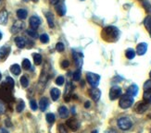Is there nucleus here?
<instances>
[{
	"label": "nucleus",
	"mask_w": 151,
	"mask_h": 133,
	"mask_svg": "<svg viewBox=\"0 0 151 133\" xmlns=\"http://www.w3.org/2000/svg\"><path fill=\"white\" fill-rule=\"evenodd\" d=\"M49 104V102H48V99L45 98V97H43L40 102H39V106H40V109L41 111H45L47 108V106Z\"/></svg>",
	"instance_id": "a211bd4d"
},
{
	"label": "nucleus",
	"mask_w": 151,
	"mask_h": 133,
	"mask_svg": "<svg viewBox=\"0 0 151 133\" xmlns=\"http://www.w3.org/2000/svg\"><path fill=\"white\" fill-rule=\"evenodd\" d=\"M91 133H98V131L97 130H94V131H92Z\"/></svg>",
	"instance_id": "de8ad7c7"
},
{
	"label": "nucleus",
	"mask_w": 151,
	"mask_h": 133,
	"mask_svg": "<svg viewBox=\"0 0 151 133\" xmlns=\"http://www.w3.org/2000/svg\"><path fill=\"white\" fill-rule=\"evenodd\" d=\"M118 127L122 130H128L133 127V122L129 117H121L118 120Z\"/></svg>",
	"instance_id": "20e7f679"
},
{
	"label": "nucleus",
	"mask_w": 151,
	"mask_h": 133,
	"mask_svg": "<svg viewBox=\"0 0 151 133\" xmlns=\"http://www.w3.org/2000/svg\"><path fill=\"white\" fill-rule=\"evenodd\" d=\"M39 38H40V41L43 44H47L49 41V37H48V35L47 34V33H44V34H42Z\"/></svg>",
	"instance_id": "473e14b6"
},
{
	"label": "nucleus",
	"mask_w": 151,
	"mask_h": 133,
	"mask_svg": "<svg viewBox=\"0 0 151 133\" xmlns=\"http://www.w3.org/2000/svg\"><path fill=\"white\" fill-rule=\"evenodd\" d=\"M49 2H50L51 5L56 6V5H58V3H60V0H49Z\"/></svg>",
	"instance_id": "37998d69"
},
{
	"label": "nucleus",
	"mask_w": 151,
	"mask_h": 133,
	"mask_svg": "<svg viewBox=\"0 0 151 133\" xmlns=\"http://www.w3.org/2000/svg\"><path fill=\"white\" fill-rule=\"evenodd\" d=\"M6 83L9 84V88H13L14 87V81H13V79L12 78H10V77H6Z\"/></svg>",
	"instance_id": "4c0bfd02"
},
{
	"label": "nucleus",
	"mask_w": 151,
	"mask_h": 133,
	"mask_svg": "<svg viewBox=\"0 0 151 133\" xmlns=\"http://www.w3.org/2000/svg\"><path fill=\"white\" fill-rule=\"evenodd\" d=\"M82 1H83V0H82Z\"/></svg>",
	"instance_id": "864d4df0"
},
{
	"label": "nucleus",
	"mask_w": 151,
	"mask_h": 133,
	"mask_svg": "<svg viewBox=\"0 0 151 133\" xmlns=\"http://www.w3.org/2000/svg\"><path fill=\"white\" fill-rule=\"evenodd\" d=\"M24 107H25V104H24V102H23V101H19V104H17V106H16V110H17L19 113H21V112L23 111Z\"/></svg>",
	"instance_id": "2f4dec72"
},
{
	"label": "nucleus",
	"mask_w": 151,
	"mask_h": 133,
	"mask_svg": "<svg viewBox=\"0 0 151 133\" xmlns=\"http://www.w3.org/2000/svg\"><path fill=\"white\" fill-rule=\"evenodd\" d=\"M67 126L71 131H77L79 129V123L75 118L69 119V120L67 121Z\"/></svg>",
	"instance_id": "9b49d317"
},
{
	"label": "nucleus",
	"mask_w": 151,
	"mask_h": 133,
	"mask_svg": "<svg viewBox=\"0 0 151 133\" xmlns=\"http://www.w3.org/2000/svg\"><path fill=\"white\" fill-rule=\"evenodd\" d=\"M135 55H136V53L133 48H129V49H127L125 51V56L129 59V60H132V59H134Z\"/></svg>",
	"instance_id": "393cba45"
},
{
	"label": "nucleus",
	"mask_w": 151,
	"mask_h": 133,
	"mask_svg": "<svg viewBox=\"0 0 151 133\" xmlns=\"http://www.w3.org/2000/svg\"><path fill=\"white\" fill-rule=\"evenodd\" d=\"M81 79V70L78 69L73 73V79L74 81H79Z\"/></svg>",
	"instance_id": "e433bc0d"
},
{
	"label": "nucleus",
	"mask_w": 151,
	"mask_h": 133,
	"mask_svg": "<svg viewBox=\"0 0 151 133\" xmlns=\"http://www.w3.org/2000/svg\"><path fill=\"white\" fill-rule=\"evenodd\" d=\"M24 27V24L22 21H17L14 23V25L11 27V32L12 33H17L19 31H21Z\"/></svg>",
	"instance_id": "4468645a"
},
{
	"label": "nucleus",
	"mask_w": 151,
	"mask_h": 133,
	"mask_svg": "<svg viewBox=\"0 0 151 133\" xmlns=\"http://www.w3.org/2000/svg\"><path fill=\"white\" fill-rule=\"evenodd\" d=\"M10 71L12 74H14L16 76L19 75L21 74V72H22V69H21V66H19L18 64H14V65H12L10 66Z\"/></svg>",
	"instance_id": "4be33fe9"
},
{
	"label": "nucleus",
	"mask_w": 151,
	"mask_h": 133,
	"mask_svg": "<svg viewBox=\"0 0 151 133\" xmlns=\"http://www.w3.org/2000/svg\"><path fill=\"white\" fill-rule=\"evenodd\" d=\"M1 4H2V0H0V6H1Z\"/></svg>",
	"instance_id": "8fccbe9b"
},
{
	"label": "nucleus",
	"mask_w": 151,
	"mask_h": 133,
	"mask_svg": "<svg viewBox=\"0 0 151 133\" xmlns=\"http://www.w3.org/2000/svg\"><path fill=\"white\" fill-rule=\"evenodd\" d=\"M47 121L49 123V124H53L55 122V115L52 114V113H48L47 114Z\"/></svg>",
	"instance_id": "c85d7f7f"
},
{
	"label": "nucleus",
	"mask_w": 151,
	"mask_h": 133,
	"mask_svg": "<svg viewBox=\"0 0 151 133\" xmlns=\"http://www.w3.org/2000/svg\"><path fill=\"white\" fill-rule=\"evenodd\" d=\"M41 24V19L37 16H32L30 18V26L32 30H36Z\"/></svg>",
	"instance_id": "9d476101"
},
{
	"label": "nucleus",
	"mask_w": 151,
	"mask_h": 133,
	"mask_svg": "<svg viewBox=\"0 0 151 133\" xmlns=\"http://www.w3.org/2000/svg\"><path fill=\"white\" fill-rule=\"evenodd\" d=\"M134 104V97L128 95L127 94H123L120 97L119 105L122 109H128Z\"/></svg>",
	"instance_id": "f03ea898"
},
{
	"label": "nucleus",
	"mask_w": 151,
	"mask_h": 133,
	"mask_svg": "<svg viewBox=\"0 0 151 133\" xmlns=\"http://www.w3.org/2000/svg\"><path fill=\"white\" fill-rule=\"evenodd\" d=\"M50 95H51V98H52L53 101H57V100L60 98V91L58 90V89H57V88L51 89Z\"/></svg>",
	"instance_id": "6ab92c4d"
},
{
	"label": "nucleus",
	"mask_w": 151,
	"mask_h": 133,
	"mask_svg": "<svg viewBox=\"0 0 151 133\" xmlns=\"http://www.w3.org/2000/svg\"><path fill=\"white\" fill-rule=\"evenodd\" d=\"M26 33H27L31 38H34V39L38 38V33L35 30H27L26 31Z\"/></svg>",
	"instance_id": "c756f323"
},
{
	"label": "nucleus",
	"mask_w": 151,
	"mask_h": 133,
	"mask_svg": "<svg viewBox=\"0 0 151 133\" xmlns=\"http://www.w3.org/2000/svg\"><path fill=\"white\" fill-rule=\"evenodd\" d=\"M86 79H87V82L92 86V88H96L100 82V76L96 74V73L87 72Z\"/></svg>",
	"instance_id": "7ed1b4c3"
},
{
	"label": "nucleus",
	"mask_w": 151,
	"mask_h": 133,
	"mask_svg": "<svg viewBox=\"0 0 151 133\" xmlns=\"http://www.w3.org/2000/svg\"><path fill=\"white\" fill-rule=\"evenodd\" d=\"M58 114H60V117L66 118L69 116V110H68V108L66 107V106L62 105V106H60V108H58Z\"/></svg>",
	"instance_id": "aec40b11"
},
{
	"label": "nucleus",
	"mask_w": 151,
	"mask_h": 133,
	"mask_svg": "<svg viewBox=\"0 0 151 133\" xmlns=\"http://www.w3.org/2000/svg\"><path fill=\"white\" fill-rule=\"evenodd\" d=\"M144 25H145L147 31H148L149 35L151 37V17L150 16H147L145 19V21H144Z\"/></svg>",
	"instance_id": "5701e85b"
},
{
	"label": "nucleus",
	"mask_w": 151,
	"mask_h": 133,
	"mask_svg": "<svg viewBox=\"0 0 151 133\" xmlns=\"http://www.w3.org/2000/svg\"><path fill=\"white\" fill-rule=\"evenodd\" d=\"M23 1H24V2H29L30 0H23ZM32 1H35V2H37L38 0H32Z\"/></svg>",
	"instance_id": "49530a36"
},
{
	"label": "nucleus",
	"mask_w": 151,
	"mask_h": 133,
	"mask_svg": "<svg viewBox=\"0 0 151 133\" xmlns=\"http://www.w3.org/2000/svg\"><path fill=\"white\" fill-rule=\"evenodd\" d=\"M32 57H34V62L36 66H39L41 63H42V56L40 54H37V53H35V54L32 55Z\"/></svg>",
	"instance_id": "bb28decb"
},
{
	"label": "nucleus",
	"mask_w": 151,
	"mask_h": 133,
	"mask_svg": "<svg viewBox=\"0 0 151 133\" xmlns=\"http://www.w3.org/2000/svg\"><path fill=\"white\" fill-rule=\"evenodd\" d=\"M8 19H9V13L6 9H2L0 11V24L6 25L8 22Z\"/></svg>",
	"instance_id": "ddd939ff"
},
{
	"label": "nucleus",
	"mask_w": 151,
	"mask_h": 133,
	"mask_svg": "<svg viewBox=\"0 0 151 133\" xmlns=\"http://www.w3.org/2000/svg\"><path fill=\"white\" fill-rule=\"evenodd\" d=\"M0 133H9L8 130H6V129H3V128H1L0 129Z\"/></svg>",
	"instance_id": "c03bdc74"
},
{
	"label": "nucleus",
	"mask_w": 151,
	"mask_h": 133,
	"mask_svg": "<svg viewBox=\"0 0 151 133\" xmlns=\"http://www.w3.org/2000/svg\"><path fill=\"white\" fill-rule=\"evenodd\" d=\"M149 104L150 103H147L146 101H144V100L139 103H137V104L135 105V112L138 113V114H143V113H145L149 107Z\"/></svg>",
	"instance_id": "423d86ee"
},
{
	"label": "nucleus",
	"mask_w": 151,
	"mask_h": 133,
	"mask_svg": "<svg viewBox=\"0 0 151 133\" xmlns=\"http://www.w3.org/2000/svg\"><path fill=\"white\" fill-rule=\"evenodd\" d=\"M84 107L85 108H88V107H90V102H86L84 104Z\"/></svg>",
	"instance_id": "a18cd8bd"
},
{
	"label": "nucleus",
	"mask_w": 151,
	"mask_h": 133,
	"mask_svg": "<svg viewBox=\"0 0 151 133\" xmlns=\"http://www.w3.org/2000/svg\"><path fill=\"white\" fill-rule=\"evenodd\" d=\"M27 15H28L27 10L22 9L17 10V16L19 19H25L26 18H27Z\"/></svg>",
	"instance_id": "b1692460"
},
{
	"label": "nucleus",
	"mask_w": 151,
	"mask_h": 133,
	"mask_svg": "<svg viewBox=\"0 0 151 133\" xmlns=\"http://www.w3.org/2000/svg\"><path fill=\"white\" fill-rule=\"evenodd\" d=\"M69 66H70V62H69L68 60H64V61H62L61 66H62L63 69H67Z\"/></svg>",
	"instance_id": "79ce46f5"
},
{
	"label": "nucleus",
	"mask_w": 151,
	"mask_h": 133,
	"mask_svg": "<svg viewBox=\"0 0 151 133\" xmlns=\"http://www.w3.org/2000/svg\"><path fill=\"white\" fill-rule=\"evenodd\" d=\"M122 95V90L119 86H112L109 90V99L111 101L120 98Z\"/></svg>",
	"instance_id": "39448f33"
},
{
	"label": "nucleus",
	"mask_w": 151,
	"mask_h": 133,
	"mask_svg": "<svg viewBox=\"0 0 151 133\" xmlns=\"http://www.w3.org/2000/svg\"><path fill=\"white\" fill-rule=\"evenodd\" d=\"M89 95L95 102H97L101 97V91L97 88H92L89 90Z\"/></svg>",
	"instance_id": "0eeeda50"
},
{
	"label": "nucleus",
	"mask_w": 151,
	"mask_h": 133,
	"mask_svg": "<svg viewBox=\"0 0 151 133\" xmlns=\"http://www.w3.org/2000/svg\"><path fill=\"white\" fill-rule=\"evenodd\" d=\"M73 58H74V62H75V65L76 66H78L79 69H81L82 68V66H83V54L82 53H77V52H73Z\"/></svg>",
	"instance_id": "6e6552de"
},
{
	"label": "nucleus",
	"mask_w": 151,
	"mask_h": 133,
	"mask_svg": "<svg viewBox=\"0 0 151 133\" xmlns=\"http://www.w3.org/2000/svg\"><path fill=\"white\" fill-rule=\"evenodd\" d=\"M101 35L106 42L114 43L120 38V31L115 26H107L103 29Z\"/></svg>",
	"instance_id": "f257e3e1"
},
{
	"label": "nucleus",
	"mask_w": 151,
	"mask_h": 133,
	"mask_svg": "<svg viewBox=\"0 0 151 133\" xmlns=\"http://www.w3.org/2000/svg\"><path fill=\"white\" fill-rule=\"evenodd\" d=\"M58 132L60 133H68V129L66 128V126L63 125V124H60L58 126Z\"/></svg>",
	"instance_id": "f704fd0d"
},
{
	"label": "nucleus",
	"mask_w": 151,
	"mask_h": 133,
	"mask_svg": "<svg viewBox=\"0 0 151 133\" xmlns=\"http://www.w3.org/2000/svg\"><path fill=\"white\" fill-rule=\"evenodd\" d=\"M64 82H65V79H64V77H62V76H60V77H58L57 79H56V84L57 85H58V86H61V85H63V83H64Z\"/></svg>",
	"instance_id": "72a5a7b5"
},
{
	"label": "nucleus",
	"mask_w": 151,
	"mask_h": 133,
	"mask_svg": "<svg viewBox=\"0 0 151 133\" xmlns=\"http://www.w3.org/2000/svg\"><path fill=\"white\" fill-rule=\"evenodd\" d=\"M64 44H62V43H58L57 44H56V49H57V51L58 52H60V53H61V52H63L64 51Z\"/></svg>",
	"instance_id": "c9c22d12"
},
{
	"label": "nucleus",
	"mask_w": 151,
	"mask_h": 133,
	"mask_svg": "<svg viewBox=\"0 0 151 133\" xmlns=\"http://www.w3.org/2000/svg\"><path fill=\"white\" fill-rule=\"evenodd\" d=\"M143 99H144V101H146L147 103H151V89L144 91Z\"/></svg>",
	"instance_id": "a878e982"
},
{
	"label": "nucleus",
	"mask_w": 151,
	"mask_h": 133,
	"mask_svg": "<svg viewBox=\"0 0 151 133\" xmlns=\"http://www.w3.org/2000/svg\"><path fill=\"white\" fill-rule=\"evenodd\" d=\"M10 53V47L9 46H2V47H0V58H6L9 55Z\"/></svg>",
	"instance_id": "2eb2a0df"
},
{
	"label": "nucleus",
	"mask_w": 151,
	"mask_h": 133,
	"mask_svg": "<svg viewBox=\"0 0 151 133\" xmlns=\"http://www.w3.org/2000/svg\"><path fill=\"white\" fill-rule=\"evenodd\" d=\"M45 18H47V21L48 23V26L50 28H54L55 23H54V16L51 12H47L45 13Z\"/></svg>",
	"instance_id": "f3484780"
},
{
	"label": "nucleus",
	"mask_w": 151,
	"mask_h": 133,
	"mask_svg": "<svg viewBox=\"0 0 151 133\" xmlns=\"http://www.w3.org/2000/svg\"><path fill=\"white\" fill-rule=\"evenodd\" d=\"M1 39H2V33L0 32V40H1Z\"/></svg>",
	"instance_id": "09e8293b"
},
{
	"label": "nucleus",
	"mask_w": 151,
	"mask_h": 133,
	"mask_svg": "<svg viewBox=\"0 0 151 133\" xmlns=\"http://www.w3.org/2000/svg\"><path fill=\"white\" fill-rule=\"evenodd\" d=\"M30 106H31V108L34 110V111H35L37 108H38V105H37V104H36V102H35V100H31V102H30Z\"/></svg>",
	"instance_id": "58836bf2"
},
{
	"label": "nucleus",
	"mask_w": 151,
	"mask_h": 133,
	"mask_svg": "<svg viewBox=\"0 0 151 133\" xmlns=\"http://www.w3.org/2000/svg\"><path fill=\"white\" fill-rule=\"evenodd\" d=\"M126 94L130 96H132V97L136 96L137 94H138V86H137L136 84H132L131 86H129Z\"/></svg>",
	"instance_id": "f8f14e48"
},
{
	"label": "nucleus",
	"mask_w": 151,
	"mask_h": 133,
	"mask_svg": "<svg viewBox=\"0 0 151 133\" xmlns=\"http://www.w3.org/2000/svg\"><path fill=\"white\" fill-rule=\"evenodd\" d=\"M15 44H17V46L19 48H24L25 47V45H26V42H25V40L22 38V37H16L15 38Z\"/></svg>",
	"instance_id": "412c9836"
},
{
	"label": "nucleus",
	"mask_w": 151,
	"mask_h": 133,
	"mask_svg": "<svg viewBox=\"0 0 151 133\" xmlns=\"http://www.w3.org/2000/svg\"><path fill=\"white\" fill-rule=\"evenodd\" d=\"M147 51V43H140V44H137L136 51H135V53L137 55L143 56V55L146 54Z\"/></svg>",
	"instance_id": "1a4fd4ad"
},
{
	"label": "nucleus",
	"mask_w": 151,
	"mask_h": 133,
	"mask_svg": "<svg viewBox=\"0 0 151 133\" xmlns=\"http://www.w3.org/2000/svg\"><path fill=\"white\" fill-rule=\"evenodd\" d=\"M56 11L57 13L60 16H65V14H66V8H65V5L63 4H58L56 5Z\"/></svg>",
	"instance_id": "dca6fc26"
},
{
	"label": "nucleus",
	"mask_w": 151,
	"mask_h": 133,
	"mask_svg": "<svg viewBox=\"0 0 151 133\" xmlns=\"http://www.w3.org/2000/svg\"><path fill=\"white\" fill-rule=\"evenodd\" d=\"M148 89H151V79L145 82V84H144V91L148 90Z\"/></svg>",
	"instance_id": "ea45409f"
},
{
	"label": "nucleus",
	"mask_w": 151,
	"mask_h": 133,
	"mask_svg": "<svg viewBox=\"0 0 151 133\" xmlns=\"http://www.w3.org/2000/svg\"><path fill=\"white\" fill-rule=\"evenodd\" d=\"M21 84L23 88H27L28 85H29V79H27V77L26 76H22L21 78Z\"/></svg>",
	"instance_id": "cd10ccee"
},
{
	"label": "nucleus",
	"mask_w": 151,
	"mask_h": 133,
	"mask_svg": "<svg viewBox=\"0 0 151 133\" xmlns=\"http://www.w3.org/2000/svg\"><path fill=\"white\" fill-rule=\"evenodd\" d=\"M149 76H150V79H151V71H150V73H149Z\"/></svg>",
	"instance_id": "3c124183"
},
{
	"label": "nucleus",
	"mask_w": 151,
	"mask_h": 133,
	"mask_svg": "<svg viewBox=\"0 0 151 133\" xmlns=\"http://www.w3.org/2000/svg\"><path fill=\"white\" fill-rule=\"evenodd\" d=\"M1 77H2V76H1V73H0V79H1Z\"/></svg>",
	"instance_id": "603ef678"
},
{
	"label": "nucleus",
	"mask_w": 151,
	"mask_h": 133,
	"mask_svg": "<svg viewBox=\"0 0 151 133\" xmlns=\"http://www.w3.org/2000/svg\"><path fill=\"white\" fill-rule=\"evenodd\" d=\"M22 68L26 70H28L31 69V62L29 59H24L22 61Z\"/></svg>",
	"instance_id": "7c9ffc66"
},
{
	"label": "nucleus",
	"mask_w": 151,
	"mask_h": 133,
	"mask_svg": "<svg viewBox=\"0 0 151 133\" xmlns=\"http://www.w3.org/2000/svg\"><path fill=\"white\" fill-rule=\"evenodd\" d=\"M5 111H6V106H5V104H3V102L0 101V115H1V114H4Z\"/></svg>",
	"instance_id": "a19ab883"
}]
</instances>
